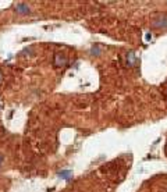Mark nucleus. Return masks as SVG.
<instances>
[{"instance_id":"obj_6","label":"nucleus","mask_w":167,"mask_h":192,"mask_svg":"<svg viewBox=\"0 0 167 192\" xmlns=\"http://www.w3.org/2000/svg\"><path fill=\"white\" fill-rule=\"evenodd\" d=\"M2 164H3V156L0 155V167H2Z\"/></svg>"},{"instance_id":"obj_5","label":"nucleus","mask_w":167,"mask_h":192,"mask_svg":"<svg viewBox=\"0 0 167 192\" xmlns=\"http://www.w3.org/2000/svg\"><path fill=\"white\" fill-rule=\"evenodd\" d=\"M91 52H92V53H99V49H98V48H96V49H95V48H92V50H91Z\"/></svg>"},{"instance_id":"obj_1","label":"nucleus","mask_w":167,"mask_h":192,"mask_svg":"<svg viewBox=\"0 0 167 192\" xmlns=\"http://www.w3.org/2000/svg\"><path fill=\"white\" fill-rule=\"evenodd\" d=\"M14 10H16V13L21 14V16L31 14V7H29L28 4H25V3H17V4L14 6Z\"/></svg>"},{"instance_id":"obj_3","label":"nucleus","mask_w":167,"mask_h":192,"mask_svg":"<svg viewBox=\"0 0 167 192\" xmlns=\"http://www.w3.org/2000/svg\"><path fill=\"white\" fill-rule=\"evenodd\" d=\"M155 26H167V20H164V17L156 20V21H155Z\"/></svg>"},{"instance_id":"obj_2","label":"nucleus","mask_w":167,"mask_h":192,"mask_svg":"<svg viewBox=\"0 0 167 192\" xmlns=\"http://www.w3.org/2000/svg\"><path fill=\"white\" fill-rule=\"evenodd\" d=\"M65 64H67V58H65V56L63 54H56L54 56V66L56 67H64Z\"/></svg>"},{"instance_id":"obj_4","label":"nucleus","mask_w":167,"mask_h":192,"mask_svg":"<svg viewBox=\"0 0 167 192\" xmlns=\"http://www.w3.org/2000/svg\"><path fill=\"white\" fill-rule=\"evenodd\" d=\"M59 175L61 177V178H64V180H70V177H71V171H68V170H63L59 173Z\"/></svg>"}]
</instances>
